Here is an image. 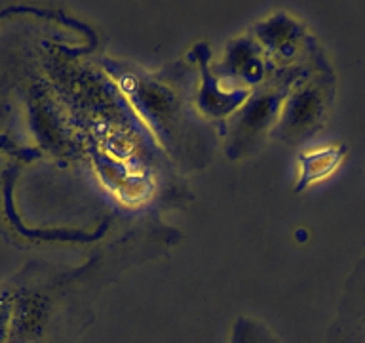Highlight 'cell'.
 <instances>
[{
	"mask_svg": "<svg viewBox=\"0 0 365 343\" xmlns=\"http://www.w3.org/2000/svg\"><path fill=\"white\" fill-rule=\"evenodd\" d=\"M335 97V76L329 65L316 59L312 67L291 86L282 105L276 134L289 143H301L312 137L324 126Z\"/></svg>",
	"mask_w": 365,
	"mask_h": 343,
	"instance_id": "1",
	"label": "cell"
},
{
	"mask_svg": "<svg viewBox=\"0 0 365 343\" xmlns=\"http://www.w3.org/2000/svg\"><path fill=\"white\" fill-rule=\"evenodd\" d=\"M255 42L274 59L287 63L289 59H295L299 51L308 44V36L301 23L282 14L262 23L257 31Z\"/></svg>",
	"mask_w": 365,
	"mask_h": 343,
	"instance_id": "2",
	"label": "cell"
},
{
	"mask_svg": "<svg viewBox=\"0 0 365 343\" xmlns=\"http://www.w3.org/2000/svg\"><path fill=\"white\" fill-rule=\"evenodd\" d=\"M222 69L230 79H240L244 84H257L267 74V61L255 40L240 39L228 48Z\"/></svg>",
	"mask_w": 365,
	"mask_h": 343,
	"instance_id": "3",
	"label": "cell"
},
{
	"mask_svg": "<svg viewBox=\"0 0 365 343\" xmlns=\"http://www.w3.org/2000/svg\"><path fill=\"white\" fill-rule=\"evenodd\" d=\"M344 154H346V147L341 145V143H333V145L307 151L301 156L299 187H307V185H312L319 179L331 176L341 166Z\"/></svg>",
	"mask_w": 365,
	"mask_h": 343,
	"instance_id": "4",
	"label": "cell"
},
{
	"mask_svg": "<svg viewBox=\"0 0 365 343\" xmlns=\"http://www.w3.org/2000/svg\"><path fill=\"white\" fill-rule=\"evenodd\" d=\"M14 317V296L10 292H0V343H8L11 336Z\"/></svg>",
	"mask_w": 365,
	"mask_h": 343,
	"instance_id": "5",
	"label": "cell"
}]
</instances>
